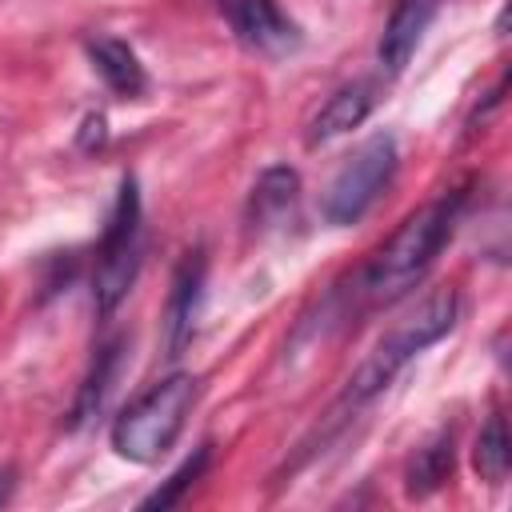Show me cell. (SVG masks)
<instances>
[{"mask_svg": "<svg viewBox=\"0 0 512 512\" xmlns=\"http://www.w3.org/2000/svg\"><path fill=\"white\" fill-rule=\"evenodd\" d=\"M460 204H464V192L440 196V200L416 208L392 232V240L372 256V264L364 272V288H368L372 300L392 304V300H400L404 292L416 288V280L432 268V260L440 256L444 240L452 236L456 216H460Z\"/></svg>", "mask_w": 512, "mask_h": 512, "instance_id": "1", "label": "cell"}, {"mask_svg": "<svg viewBox=\"0 0 512 512\" xmlns=\"http://www.w3.org/2000/svg\"><path fill=\"white\" fill-rule=\"evenodd\" d=\"M456 312H460V300H456V292L452 288H436V292H428L408 316H400L380 340H376V348L368 352V360L352 372V380H348V400H368V396H376L416 352H424L428 344H436L440 336H448L452 332V324H456Z\"/></svg>", "mask_w": 512, "mask_h": 512, "instance_id": "2", "label": "cell"}, {"mask_svg": "<svg viewBox=\"0 0 512 512\" xmlns=\"http://www.w3.org/2000/svg\"><path fill=\"white\" fill-rule=\"evenodd\" d=\"M192 404H196V380L188 372H172V376L156 380L144 396H136L116 416V424H112V448H116V456H124L132 464L160 460L176 444V436H180Z\"/></svg>", "mask_w": 512, "mask_h": 512, "instance_id": "3", "label": "cell"}, {"mask_svg": "<svg viewBox=\"0 0 512 512\" xmlns=\"http://www.w3.org/2000/svg\"><path fill=\"white\" fill-rule=\"evenodd\" d=\"M136 268H140V192H136V180L124 176L116 208H112L108 228H104L100 248H96L92 300H96L100 316H108L128 296V288L136 280Z\"/></svg>", "mask_w": 512, "mask_h": 512, "instance_id": "4", "label": "cell"}, {"mask_svg": "<svg viewBox=\"0 0 512 512\" xmlns=\"http://www.w3.org/2000/svg\"><path fill=\"white\" fill-rule=\"evenodd\" d=\"M396 172V140L388 132H376L368 136L340 168L336 176L328 180L324 188V200H320V212L328 224H356L372 204L376 196L388 188Z\"/></svg>", "mask_w": 512, "mask_h": 512, "instance_id": "5", "label": "cell"}, {"mask_svg": "<svg viewBox=\"0 0 512 512\" xmlns=\"http://www.w3.org/2000/svg\"><path fill=\"white\" fill-rule=\"evenodd\" d=\"M216 8L236 32V40L260 56H288L304 40L276 0H216Z\"/></svg>", "mask_w": 512, "mask_h": 512, "instance_id": "6", "label": "cell"}, {"mask_svg": "<svg viewBox=\"0 0 512 512\" xmlns=\"http://www.w3.org/2000/svg\"><path fill=\"white\" fill-rule=\"evenodd\" d=\"M432 16H436V0H400L392 8L388 24L380 32V68L384 72H392V76L404 72L408 56L416 52V44L428 32Z\"/></svg>", "mask_w": 512, "mask_h": 512, "instance_id": "7", "label": "cell"}, {"mask_svg": "<svg viewBox=\"0 0 512 512\" xmlns=\"http://www.w3.org/2000/svg\"><path fill=\"white\" fill-rule=\"evenodd\" d=\"M376 104V88L368 80H352L344 84L340 92L328 96V104L312 116V128H308V144H324L332 136H344L352 132L356 124H364V116L372 112Z\"/></svg>", "mask_w": 512, "mask_h": 512, "instance_id": "8", "label": "cell"}, {"mask_svg": "<svg viewBox=\"0 0 512 512\" xmlns=\"http://www.w3.org/2000/svg\"><path fill=\"white\" fill-rule=\"evenodd\" d=\"M88 60L100 72V80L112 92H120V96H140L148 88V76H144L140 56L124 40H116V36H92L88 40Z\"/></svg>", "mask_w": 512, "mask_h": 512, "instance_id": "9", "label": "cell"}, {"mask_svg": "<svg viewBox=\"0 0 512 512\" xmlns=\"http://www.w3.org/2000/svg\"><path fill=\"white\" fill-rule=\"evenodd\" d=\"M200 280H204V260L200 252H192L176 280H172V296H168V312H164V332H168V356H180L184 340L192 336V312L200 300Z\"/></svg>", "mask_w": 512, "mask_h": 512, "instance_id": "10", "label": "cell"}, {"mask_svg": "<svg viewBox=\"0 0 512 512\" xmlns=\"http://www.w3.org/2000/svg\"><path fill=\"white\" fill-rule=\"evenodd\" d=\"M452 464H456V448H452V432H440L432 436L424 448H416V456L408 460V472H404V492L412 500H424L432 496L448 476H452Z\"/></svg>", "mask_w": 512, "mask_h": 512, "instance_id": "11", "label": "cell"}, {"mask_svg": "<svg viewBox=\"0 0 512 512\" xmlns=\"http://www.w3.org/2000/svg\"><path fill=\"white\" fill-rule=\"evenodd\" d=\"M124 348H128L124 336L100 344V352H96V360H92V368H88V376H84V384H80V396H76V404H72V424H84V420L96 416V408L104 404V396H108V388H112V380H116V372H120Z\"/></svg>", "mask_w": 512, "mask_h": 512, "instance_id": "12", "label": "cell"}, {"mask_svg": "<svg viewBox=\"0 0 512 512\" xmlns=\"http://www.w3.org/2000/svg\"><path fill=\"white\" fill-rule=\"evenodd\" d=\"M296 192H300V176H296L292 168H284V164L264 168L260 180L252 184V216H256V220L276 216L280 208H288V204L296 200Z\"/></svg>", "mask_w": 512, "mask_h": 512, "instance_id": "13", "label": "cell"}, {"mask_svg": "<svg viewBox=\"0 0 512 512\" xmlns=\"http://www.w3.org/2000/svg\"><path fill=\"white\" fill-rule=\"evenodd\" d=\"M472 464H476L480 480H488V484H500L508 476V428H504V416H488V424L476 436Z\"/></svg>", "mask_w": 512, "mask_h": 512, "instance_id": "14", "label": "cell"}, {"mask_svg": "<svg viewBox=\"0 0 512 512\" xmlns=\"http://www.w3.org/2000/svg\"><path fill=\"white\" fill-rule=\"evenodd\" d=\"M208 456H212V448L200 444V448H196V452H192V456H188V460H184V464H180L156 492H148V496L140 500V508H172V504H180V496H184V492L200 480V472L208 468Z\"/></svg>", "mask_w": 512, "mask_h": 512, "instance_id": "15", "label": "cell"}, {"mask_svg": "<svg viewBox=\"0 0 512 512\" xmlns=\"http://www.w3.org/2000/svg\"><path fill=\"white\" fill-rule=\"evenodd\" d=\"M92 140L104 144V116H88V120H84V136H80V144L92 148Z\"/></svg>", "mask_w": 512, "mask_h": 512, "instance_id": "16", "label": "cell"}, {"mask_svg": "<svg viewBox=\"0 0 512 512\" xmlns=\"http://www.w3.org/2000/svg\"><path fill=\"white\" fill-rule=\"evenodd\" d=\"M8 488H12V472H4V476H0V504L8 500Z\"/></svg>", "mask_w": 512, "mask_h": 512, "instance_id": "17", "label": "cell"}]
</instances>
